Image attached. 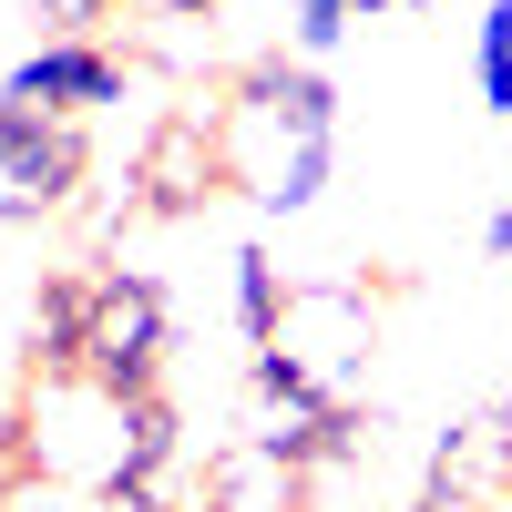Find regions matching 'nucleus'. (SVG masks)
<instances>
[{"label": "nucleus", "instance_id": "nucleus-1", "mask_svg": "<svg viewBox=\"0 0 512 512\" xmlns=\"http://www.w3.org/2000/svg\"><path fill=\"white\" fill-rule=\"evenodd\" d=\"M216 154H226V185L256 205V216H308L328 195V164H338V93L318 62H246L216 103Z\"/></svg>", "mask_w": 512, "mask_h": 512}, {"label": "nucleus", "instance_id": "nucleus-2", "mask_svg": "<svg viewBox=\"0 0 512 512\" xmlns=\"http://www.w3.org/2000/svg\"><path fill=\"white\" fill-rule=\"evenodd\" d=\"M164 359H175V297H164L144 267H93V318H82L72 379H93L113 400H154Z\"/></svg>", "mask_w": 512, "mask_h": 512}, {"label": "nucleus", "instance_id": "nucleus-3", "mask_svg": "<svg viewBox=\"0 0 512 512\" xmlns=\"http://www.w3.org/2000/svg\"><path fill=\"white\" fill-rule=\"evenodd\" d=\"M82 175H93V144H82V123L0 103V226L72 216V205H82Z\"/></svg>", "mask_w": 512, "mask_h": 512}, {"label": "nucleus", "instance_id": "nucleus-4", "mask_svg": "<svg viewBox=\"0 0 512 512\" xmlns=\"http://www.w3.org/2000/svg\"><path fill=\"white\" fill-rule=\"evenodd\" d=\"M267 349H287L328 400H349L359 369H369V349H379V308H369V287H338V277H328V287H287V318H277Z\"/></svg>", "mask_w": 512, "mask_h": 512}, {"label": "nucleus", "instance_id": "nucleus-5", "mask_svg": "<svg viewBox=\"0 0 512 512\" xmlns=\"http://www.w3.org/2000/svg\"><path fill=\"white\" fill-rule=\"evenodd\" d=\"M134 195L144 216H205V205L226 195V154H216V103H175L154 113V134L134 144Z\"/></svg>", "mask_w": 512, "mask_h": 512}, {"label": "nucleus", "instance_id": "nucleus-6", "mask_svg": "<svg viewBox=\"0 0 512 512\" xmlns=\"http://www.w3.org/2000/svg\"><path fill=\"white\" fill-rule=\"evenodd\" d=\"M410 512H512V420L472 410L431 441V472H420Z\"/></svg>", "mask_w": 512, "mask_h": 512}, {"label": "nucleus", "instance_id": "nucleus-7", "mask_svg": "<svg viewBox=\"0 0 512 512\" xmlns=\"http://www.w3.org/2000/svg\"><path fill=\"white\" fill-rule=\"evenodd\" d=\"M123 82H134V62H123V52H103V41H41V52H21L11 72H0V103L82 123V113L123 103Z\"/></svg>", "mask_w": 512, "mask_h": 512}, {"label": "nucleus", "instance_id": "nucleus-8", "mask_svg": "<svg viewBox=\"0 0 512 512\" xmlns=\"http://www.w3.org/2000/svg\"><path fill=\"white\" fill-rule=\"evenodd\" d=\"M82 318H93V256L41 267L31 277V308H21V369L31 379H62L82 359Z\"/></svg>", "mask_w": 512, "mask_h": 512}, {"label": "nucleus", "instance_id": "nucleus-9", "mask_svg": "<svg viewBox=\"0 0 512 512\" xmlns=\"http://www.w3.org/2000/svg\"><path fill=\"white\" fill-rule=\"evenodd\" d=\"M226 267H236V328H246V349H267L277 318H287V277H277V256H267V246H236Z\"/></svg>", "mask_w": 512, "mask_h": 512}, {"label": "nucleus", "instance_id": "nucleus-10", "mask_svg": "<svg viewBox=\"0 0 512 512\" xmlns=\"http://www.w3.org/2000/svg\"><path fill=\"white\" fill-rule=\"evenodd\" d=\"M472 93L482 113H512V0H492L472 21Z\"/></svg>", "mask_w": 512, "mask_h": 512}, {"label": "nucleus", "instance_id": "nucleus-11", "mask_svg": "<svg viewBox=\"0 0 512 512\" xmlns=\"http://www.w3.org/2000/svg\"><path fill=\"white\" fill-rule=\"evenodd\" d=\"M123 11V0H31V21H41V41H93L103 21Z\"/></svg>", "mask_w": 512, "mask_h": 512}, {"label": "nucleus", "instance_id": "nucleus-12", "mask_svg": "<svg viewBox=\"0 0 512 512\" xmlns=\"http://www.w3.org/2000/svg\"><path fill=\"white\" fill-rule=\"evenodd\" d=\"M482 256H502V267H512V195L492 205V226H482Z\"/></svg>", "mask_w": 512, "mask_h": 512}, {"label": "nucleus", "instance_id": "nucleus-13", "mask_svg": "<svg viewBox=\"0 0 512 512\" xmlns=\"http://www.w3.org/2000/svg\"><path fill=\"white\" fill-rule=\"evenodd\" d=\"M164 11H175V21H195V11H226V0H164Z\"/></svg>", "mask_w": 512, "mask_h": 512}, {"label": "nucleus", "instance_id": "nucleus-14", "mask_svg": "<svg viewBox=\"0 0 512 512\" xmlns=\"http://www.w3.org/2000/svg\"><path fill=\"white\" fill-rule=\"evenodd\" d=\"M379 11H420V0H359V21H379Z\"/></svg>", "mask_w": 512, "mask_h": 512}, {"label": "nucleus", "instance_id": "nucleus-15", "mask_svg": "<svg viewBox=\"0 0 512 512\" xmlns=\"http://www.w3.org/2000/svg\"><path fill=\"white\" fill-rule=\"evenodd\" d=\"M195 512H226V502H195Z\"/></svg>", "mask_w": 512, "mask_h": 512}, {"label": "nucleus", "instance_id": "nucleus-16", "mask_svg": "<svg viewBox=\"0 0 512 512\" xmlns=\"http://www.w3.org/2000/svg\"><path fill=\"white\" fill-rule=\"evenodd\" d=\"M502 420H512V400H502Z\"/></svg>", "mask_w": 512, "mask_h": 512}]
</instances>
